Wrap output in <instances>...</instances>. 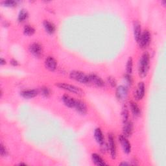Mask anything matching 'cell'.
<instances>
[{"mask_svg": "<svg viewBox=\"0 0 166 166\" xmlns=\"http://www.w3.org/2000/svg\"><path fill=\"white\" fill-rule=\"evenodd\" d=\"M149 55L147 53H145L141 56L140 60L139 65V75L142 78L147 76L149 69Z\"/></svg>", "mask_w": 166, "mask_h": 166, "instance_id": "1", "label": "cell"}, {"mask_svg": "<svg viewBox=\"0 0 166 166\" xmlns=\"http://www.w3.org/2000/svg\"><path fill=\"white\" fill-rule=\"evenodd\" d=\"M70 78L78 81L84 84H88L89 83V78L88 75H86L82 71H73L70 73Z\"/></svg>", "mask_w": 166, "mask_h": 166, "instance_id": "2", "label": "cell"}, {"mask_svg": "<svg viewBox=\"0 0 166 166\" xmlns=\"http://www.w3.org/2000/svg\"><path fill=\"white\" fill-rule=\"evenodd\" d=\"M57 86L58 87H59L60 88L67 90V91H69V92L74 93L75 94H77V95H82L83 94L82 90L80 88H79L77 86H75L74 85L67 84V83L60 82V83H58V84H57Z\"/></svg>", "mask_w": 166, "mask_h": 166, "instance_id": "3", "label": "cell"}, {"mask_svg": "<svg viewBox=\"0 0 166 166\" xmlns=\"http://www.w3.org/2000/svg\"><path fill=\"white\" fill-rule=\"evenodd\" d=\"M150 41V34L148 31H145L141 35L140 39L138 42L140 44V46L141 48H145L149 44Z\"/></svg>", "mask_w": 166, "mask_h": 166, "instance_id": "4", "label": "cell"}, {"mask_svg": "<svg viewBox=\"0 0 166 166\" xmlns=\"http://www.w3.org/2000/svg\"><path fill=\"white\" fill-rule=\"evenodd\" d=\"M30 52L36 57H40L42 54V48L39 43H33L29 47Z\"/></svg>", "mask_w": 166, "mask_h": 166, "instance_id": "5", "label": "cell"}, {"mask_svg": "<svg viewBox=\"0 0 166 166\" xmlns=\"http://www.w3.org/2000/svg\"><path fill=\"white\" fill-rule=\"evenodd\" d=\"M108 146L110 150V154L113 159L116 158V147L114 141V136L112 134H108Z\"/></svg>", "mask_w": 166, "mask_h": 166, "instance_id": "6", "label": "cell"}, {"mask_svg": "<svg viewBox=\"0 0 166 166\" xmlns=\"http://www.w3.org/2000/svg\"><path fill=\"white\" fill-rule=\"evenodd\" d=\"M89 78V83H92L94 85L102 87L104 85V82L103 81L101 78H100L99 76H97L95 74H90L88 75Z\"/></svg>", "mask_w": 166, "mask_h": 166, "instance_id": "7", "label": "cell"}, {"mask_svg": "<svg viewBox=\"0 0 166 166\" xmlns=\"http://www.w3.org/2000/svg\"><path fill=\"white\" fill-rule=\"evenodd\" d=\"M119 139V141L121 143V144H122V145L123 151L127 154L129 153L131 150V146L129 141L127 140V139L126 138V137L124 135H121Z\"/></svg>", "mask_w": 166, "mask_h": 166, "instance_id": "8", "label": "cell"}, {"mask_svg": "<svg viewBox=\"0 0 166 166\" xmlns=\"http://www.w3.org/2000/svg\"><path fill=\"white\" fill-rule=\"evenodd\" d=\"M128 94V90L124 86H119L116 90V97L119 100H124Z\"/></svg>", "mask_w": 166, "mask_h": 166, "instance_id": "9", "label": "cell"}, {"mask_svg": "<svg viewBox=\"0 0 166 166\" xmlns=\"http://www.w3.org/2000/svg\"><path fill=\"white\" fill-rule=\"evenodd\" d=\"M145 95V85L143 82H139L137 89L135 92V97L136 99L140 100Z\"/></svg>", "mask_w": 166, "mask_h": 166, "instance_id": "10", "label": "cell"}, {"mask_svg": "<svg viewBox=\"0 0 166 166\" xmlns=\"http://www.w3.org/2000/svg\"><path fill=\"white\" fill-rule=\"evenodd\" d=\"M74 108H75L76 110L81 114H85L87 112V107L86 104L81 100H76Z\"/></svg>", "mask_w": 166, "mask_h": 166, "instance_id": "11", "label": "cell"}, {"mask_svg": "<svg viewBox=\"0 0 166 166\" xmlns=\"http://www.w3.org/2000/svg\"><path fill=\"white\" fill-rule=\"evenodd\" d=\"M45 65L49 70L54 71L57 67V61L53 57H48L45 61Z\"/></svg>", "mask_w": 166, "mask_h": 166, "instance_id": "12", "label": "cell"}, {"mask_svg": "<svg viewBox=\"0 0 166 166\" xmlns=\"http://www.w3.org/2000/svg\"><path fill=\"white\" fill-rule=\"evenodd\" d=\"M62 101L66 106L70 108H74L75 101H76V100L68 95H64L62 97Z\"/></svg>", "mask_w": 166, "mask_h": 166, "instance_id": "13", "label": "cell"}, {"mask_svg": "<svg viewBox=\"0 0 166 166\" xmlns=\"http://www.w3.org/2000/svg\"><path fill=\"white\" fill-rule=\"evenodd\" d=\"M123 135L125 137H129L132 132V124L131 122H127L124 123L123 126Z\"/></svg>", "mask_w": 166, "mask_h": 166, "instance_id": "14", "label": "cell"}, {"mask_svg": "<svg viewBox=\"0 0 166 166\" xmlns=\"http://www.w3.org/2000/svg\"><path fill=\"white\" fill-rule=\"evenodd\" d=\"M141 35V25L139 22L136 21L134 24V39L138 42L140 39V36Z\"/></svg>", "mask_w": 166, "mask_h": 166, "instance_id": "15", "label": "cell"}, {"mask_svg": "<svg viewBox=\"0 0 166 166\" xmlns=\"http://www.w3.org/2000/svg\"><path fill=\"white\" fill-rule=\"evenodd\" d=\"M38 94V91L36 90H26L21 93L22 97L26 98V99H31L35 97Z\"/></svg>", "mask_w": 166, "mask_h": 166, "instance_id": "16", "label": "cell"}, {"mask_svg": "<svg viewBox=\"0 0 166 166\" xmlns=\"http://www.w3.org/2000/svg\"><path fill=\"white\" fill-rule=\"evenodd\" d=\"M44 26L45 29H46V31L49 34H53L55 31V25H53V24H52L51 22L49 21L45 20L44 21Z\"/></svg>", "mask_w": 166, "mask_h": 166, "instance_id": "17", "label": "cell"}, {"mask_svg": "<svg viewBox=\"0 0 166 166\" xmlns=\"http://www.w3.org/2000/svg\"><path fill=\"white\" fill-rule=\"evenodd\" d=\"M93 162L97 165H107L106 163L104 162V161L102 159V158L98 155L97 154H93L92 156Z\"/></svg>", "mask_w": 166, "mask_h": 166, "instance_id": "18", "label": "cell"}, {"mask_svg": "<svg viewBox=\"0 0 166 166\" xmlns=\"http://www.w3.org/2000/svg\"><path fill=\"white\" fill-rule=\"evenodd\" d=\"M94 136H95V138L97 140V141L99 143V144H102V143H104V138H103V133L101 131L100 129H96L95 130L94 132Z\"/></svg>", "mask_w": 166, "mask_h": 166, "instance_id": "19", "label": "cell"}, {"mask_svg": "<svg viewBox=\"0 0 166 166\" xmlns=\"http://www.w3.org/2000/svg\"><path fill=\"white\" fill-rule=\"evenodd\" d=\"M131 108L134 116H139L140 114V109L138 107L137 104L134 102L131 103Z\"/></svg>", "mask_w": 166, "mask_h": 166, "instance_id": "20", "label": "cell"}, {"mask_svg": "<svg viewBox=\"0 0 166 166\" xmlns=\"http://www.w3.org/2000/svg\"><path fill=\"white\" fill-rule=\"evenodd\" d=\"M28 16V13L25 10H21L18 15V21L20 22L24 21V20H25V19H27Z\"/></svg>", "mask_w": 166, "mask_h": 166, "instance_id": "21", "label": "cell"}, {"mask_svg": "<svg viewBox=\"0 0 166 166\" xmlns=\"http://www.w3.org/2000/svg\"><path fill=\"white\" fill-rule=\"evenodd\" d=\"M24 34L26 35H32L35 33V29L31 27V26H30V25H26L25 27H24Z\"/></svg>", "mask_w": 166, "mask_h": 166, "instance_id": "22", "label": "cell"}, {"mask_svg": "<svg viewBox=\"0 0 166 166\" xmlns=\"http://www.w3.org/2000/svg\"><path fill=\"white\" fill-rule=\"evenodd\" d=\"M132 65H133V63H132V58L131 57H130L129 58V60H128L127 61V73L128 74H131L132 71Z\"/></svg>", "mask_w": 166, "mask_h": 166, "instance_id": "23", "label": "cell"}, {"mask_svg": "<svg viewBox=\"0 0 166 166\" xmlns=\"http://www.w3.org/2000/svg\"><path fill=\"white\" fill-rule=\"evenodd\" d=\"M2 4H3L5 6L7 7H14L15 5H16L17 3L15 1H11V0H8V1H5L2 2Z\"/></svg>", "mask_w": 166, "mask_h": 166, "instance_id": "24", "label": "cell"}, {"mask_svg": "<svg viewBox=\"0 0 166 166\" xmlns=\"http://www.w3.org/2000/svg\"><path fill=\"white\" fill-rule=\"evenodd\" d=\"M123 122L125 123L127 122L128 118H129V112H128V110L127 107H125L123 110Z\"/></svg>", "mask_w": 166, "mask_h": 166, "instance_id": "25", "label": "cell"}, {"mask_svg": "<svg viewBox=\"0 0 166 166\" xmlns=\"http://www.w3.org/2000/svg\"><path fill=\"white\" fill-rule=\"evenodd\" d=\"M108 81L109 82V84L112 86V87H115L116 86V79L114 78V77H109L108 78Z\"/></svg>", "mask_w": 166, "mask_h": 166, "instance_id": "26", "label": "cell"}, {"mask_svg": "<svg viewBox=\"0 0 166 166\" xmlns=\"http://www.w3.org/2000/svg\"><path fill=\"white\" fill-rule=\"evenodd\" d=\"M0 153H1L2 156H5L7 154L6 149L4 147L3 144H1V149H0Z\"/></svg>", "mask_w": 166, "mask_h": 166, "instance_id": "27", "label": "cell"}, {"mask_svg": "<svg viewBox=\"0 0 166 166\" xmlns=\"http://www.w3.org/2000/svg\"><path fill=\"white\" fill-rule=\"evenodd\" d=\"M42 94L44 96H46V97H48L49 95V94H50L49 90V89L48 88H42Z\"/></svg>", "mask_w": 166, "mask_h": 166, "instance_id": "28", "label": "cell"}, {"mask_svg": "<svg viewBox=\"0 0 166 166\" xmlns=\"http://www.w3.org/2000/svg\"><path fill=\"white\" fill-rule=\"evenodd\" d=\"M11 64H12V65H14V66H17V65L18 64V62L16 61V60H12V61H11Z\"/></svg>", "mask_w": 166, "mask_h": 166, "instance_id": "29", "label": "cell"}, {"mask_svg": "<svg viewBox=\"0 0 166 166\" xmlns=\"http://www.w3.org/2000/svg\"><path fill=\"white\" fill-rule=\"evenodd\" d=\"M5 63H6L5 60L2 58L1 60H0V64H1V65H3V64H5Z\"/></svg>", "mask_w": 166, "mask_h": 166, "instance_id": "30", "label": "cell"}]
</instances>
